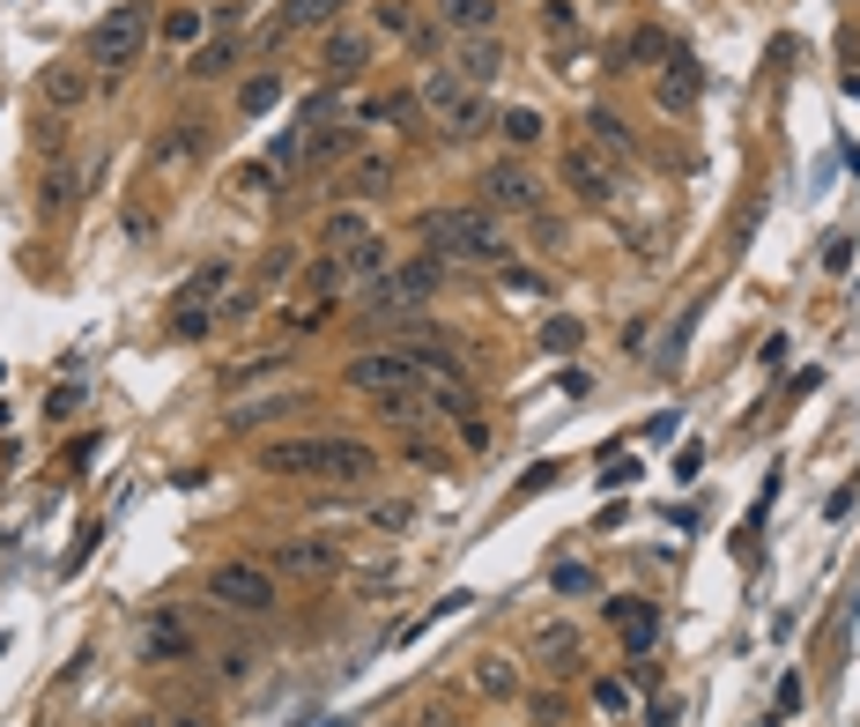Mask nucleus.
Instances as JSON below:
<instances>
[{
    "label": "nucleus",
    "instance_id": "25",
    "mask_svg": "<svg viewBox=\"0 0 860 727\" xmlns=\"http://www.w3.org/2000/svg\"><path fill=\"white\" fill-rule=\"evenodd\" d=\"M208 30V8H171L164 15V45H178V52H194Z\"/></svg>",
    "mask_w": 860,
    "mask_h": 727
},
{
    "label": "nucleus",
    "instance_id": "37",
    "mask_svg": "<svg viewBox=\"0 0 860 727\" xmlns=\"http://www.w3.org/2000/svg\"><path fill=\"white\" fill-rule=\"evenodd\" d=\"M541 342L557 349V356H572V349L586 342V327H578V319H549V335H541Z\"/></svg>",
    "mask_w": 860,
    "mask_h": 727
},
{
    "label": "nucleus",
    "instance_id": "11",
    "mask_svg": "<svg viewBox=\"0 0 860 727\" xmlns=\"http://www.w3.org/2000/svg\"><path fill=\"white\" fill-rule=\"evenodd\" d=\"M349 149H357V127H349V120H320V127L297 141L304 172H341V164H349Z\"/></svg>",
    "mask_w": 860,
    "mask_h": 727
},
{
    "label": "nucleus",
    "instance_id": "2",
    "mask_svg": "<svg viewBox=\"0 0 860 727\" xmlns=\"http://www.w3.org/2000/svg\"><path fill=\"white\" fill-rule=\"evenodd\" d=\"M415 104L438 120V134H446V141H475V134L490 127V97H483L475 83H460V75H431Z\"/></svg>",
    "mask_w": 860,
    "mask_h": 727
},
{
    "label": "nucleus",
    "instance_id": "36",
    "mask_svg": "<svg viewBox=\"0 0 860 727\" xmlns=\"http://www.w3.org/2000/svg\"><path fill=\"white\" fill-rule=\"evenodd\" d=\"M67 193H75V172H67V164H52V172H45V193H38V201L60 215V209H67Z\"/></svg>",
    "mask_w": 860,
    "mask_h": 727
},
{
    "label": "nucleus",
    "instance_id": "12",
    "mask_svg": "<svg viewBox=\"0 0 860 727\" xmlns=\"http://www.w3.org/2000/svg\"><path fill=\"white\" fill-rule=\"evenodd\" d=\"M371 67V30H327V45H320V75L327 83H357Z\"/></svg>",
    "mask_w": 860,
    "mask_h": 727
},
{
    "label": "nucleus",
    "instance_id": "29",
    "mask_svg": "<svg viewBox=\"0 0 860 727\" xmlns=\"http://www.w3.org/2000/svg\"><path fill=\"white\" fill-rule=\"evenodd\" d=\"M223 283H230V260H208L201 275H194V283L178 290V304H208V298H215V290H223Z\"/></svg>",
    "mask_w": 860,
    "mask_h": 727
},
{
    "label": "nucleus",
    "instance_id": "6",
    "mask_svg": "<svg viewBox=\"0 0 860 727\" xmlns=\"http://www.w3.org/2000/svg\"><path fill=\"white\" fill-rule=\"evenodd\" d=\"M557 164H564V186H572L586 209L615 201V186H623V178H615V164L594 149V141H564V156H557Z\"/></svg>",
    "mask_w": 860,
    "mask_h": 727
},
{
    "label": "nucleus",
    "instance_id": "28",
    "mask_svg": "<svg viewBox=\"0 0 860 727\" xmlns=\"http://www.w3.org/2000/svg\"><path fill=\"white\" fill-rule=\"evenodd\" d=\"M357 238H371L364 215H327V230H320V246H327V253H349Z\"/></svg>",
    "mask_w": 860,
    "mask_h": 727
},
{
    "label": "nucleus",
    "instance_id": "4",
    "mask_svg": "<svg viewBox=\"0 0 860 727\" xmlns=\"http://www.w3.org/2000/svg\"><path fill=\"white\" fill-rule=\"evenodd\" d=\"M141 45H149V8H141V0H126V8H112V15L89 30L83 60H89V67H104V75H120V67H134V60H141Z\"/></svg>",
    "mask_w": 860,
    "mask_h": 727
},
{
    "label": "nucleus",
    "instance_id": "13",
    "mask_svg": "<svg viewBox=\"0 0 860 727\" xmlns=\"http://www.w3.org/2000/svg\"><path fill=\"white\" fill-rule=\"evenodd\" d=\"M697 89H705V75H697V60H660V75H653V97H660V112H690L697 104Z\"/></svg>",
    "mask_w": 860,
    "mask_h": 727
},
{
    "label": "nucleus",
    "instance_id": "16",
    "mask_svg": "<svg viewBox=\"0 0 860 727\" xmlns=\"http://www.w3.org/2000/svg\"><path fill=\"white\" fill-rule=\"evenodd\" d=\"M349 290V267H341V253H320L304 275H297V298L304 304H327V298H341Z\"/></svg>",
    "mask_w": 860,
    "mask_h": 727
},
{
    "label": "nucleus",
    "instance_id": "19",
    "mask_svg": "<svg viewBox=\"0 0 860 727\" xmlns=\"http://www.w3.org/2000/svg\"><path fill=\"white\" fill-rule=\"evenodd\" d=\"M586 141H594V149H609L615 164H631V156H638V141H631V127H623L615 112H586Z\"/></svg>",
    "mask_w": 860,
    "mask_h": 727
},
{
    "label": "nucleus",
    "instance_id": "1",
    "mask_svg": "<svg viewBox=\"0 0 860 727\" xmlns=\"http://www.w3.org/2000/svg\"><path fill=\"white\" fill-rule=\"evenodd\" d=\"M415 230H423V253H438V260H468V267H504L512 260L490 209H423Z\"/></svg>",
    "mask_w": 860,
    "mask_h": 727
},
{
    "label": "nucleus",
    "instance_id": "17",
    "mask_svg": "<svg viewBox=\"0 0 860 727\" xmlns=\"http://www.w3.org/2000/svg\"><path fill=\"white\" fill-rule=\"evenodd\" d=\"M452 75H460V83H497V75H504V52H497V38H468L460 45V60H452Z\"/></svg>",
    "mask_w": 860,
    "mask_h": 727
},
{
    "label": "nucleus",
    "instance_id": "35",
    "mask_svg": "<svg viewBox=\"0 0 860 727\" xmlns=\"http://www.w3.org/2000/svg\"><path fill=\"white\" fill-rule=\"evenodd\" d=\"M186 156H194V127L178 120L171 134H157V164H186Z\"/></svg>",
    "mask_w": 860,
    "mask_h": 727
},
{
    "label": "nucleus",
    "instance_id": "9",
    "mask_svg": "<svg viewBox=\"0 0 860 727\" xmlns=\"http://www.w3.org/2000/svg\"><path fill=\"white\" fill-rule=\"evenodd\" d=\"M252 461H260V475H312L320 482L327 475V438H267Z\"/></svg>",
    "mask_w": 860,
    "mask_h": 727
},
{
    "label": "nucleus",
    "instance_id": "30",
    "mask_svg": "<svg viewBox=\"0 0 860 727\" xmlns=\"http://www.w3.org/2000/svg\"><path fill=\"white\" fill-rule=\"evenodd\" d=\"M371 23H378L386 38H415V15H409V0H371Z\"/></svg>",
    "mask_w": 860,
    "mask_h": 727
},
{
    "label": "nucleus",
    "instance_id": "38",
    "mask_svg": "<svg viewBox=\"0 0 860 727\" xmlns=\"http://www.w3.org/2000/svg\"><path fill=\"white\" fill-rule=\"evenodd\" d=\"M594 705H601V713H631V684L601 676V684H594Z\"/></svg>",
    "mask_w": 860,
    "mask_h": 727
},
{
    "label": "nucleus",
    "instance_id": "23",
    "mask_svg": "<svg viewBox=\"0 0 860 727\" xmlns=\"http://www.w3.org/2000/svg\"><path fill=\"white\" fill-rule=\"evenodd\" d=\"M341 267H349V283H378V275L394 267V253H386V238H357V246L341 253Z\"/></svg>",
    "mask_w": 860,
    "mask_h": 727
},
{
    "label": "nucleus",
    "instance_id": "14",
    "mask_svg": "<svg viewBox=\"0 0 860 727\" xmlns=\"http://www.w3.org/2000/svg\"><path fill=\"white\" fill-rule=\"evenodd\" d=\"M38 97L52 104V112H83V104H89V67H75V60L45 67V75H38Z\"/></svg>",
    "mask_w": 860,
    "mask_h": 727
},
{
    "label": "nucleus",
    "instance_id": "18",
    "mask_svg": "<svg viewBox=\"0 0 860 727\" xmlns=\"http://www.w3.org/2000/svg\"><path fill=\"white\" fill-rule=\"evenodd\" d=\"M349 0H283V15L267 23V38H289V30H312V23H334Z\"/></svg>",
    "mask_w": 860,
    "mask_h": 727
},
{
    "label": "nucleus",
    "instance_id": "24",
    "mask_svg": "<svg viewBox=\"0 0 860 727\" xmlns=\"http://www.w3.org/2000/svg\"><path fill=\"white\" fill-rule=\"evenodd\" d=\"M386 178H394V164H386V156H364V164H341V193H357V201H371V193H386Z\"/></svg>",
    "mask_w": 860,
    "mask_h": 727
},
{
    "label": "nucleus",
    "instance_id": "7",
    "mask_svg": "<svg viewBox=\"0 0 860 727\" xmlns=\"http://www.w3.org/2000/svg\"><path fill=\"white\" fill-rule=\"evenodd\" d=\"M483 186V209H504V215H541V178L527 164H490L475 178Z\"/></svg>",
    "mask_w": 860,
    "mask_h": 727
},
{
    "label": "nucleus",
    "instance_id": "26",
    "mask_svg": "<svg viewBox=\"0 0 860 727\" xmlns=\"http://www.w3.org/2000/svg\"><path fill=\"white\" fill-rule=\"evenodd\" d=\"M475 690H483V698H520V676H512V661L483 653V661H475Z\"/></svg>",
    "mask_w": 860,
    "mask_h": 727
},
{
    "label": "nucleus",
    "instance_id": "42",
    "mask_svg": "<svg viewBox=\"0 0 860 727\" xmlns=\"http://www.w3.org/2000/svg\"><path fill=\"white\" fill-rule=\"evenodd\" d=\"M586 587H594L586 564H557V594H586Z\"/></svg>",
    "mask_w": 860,
    "mask_h": 727
},
{
    "label": "nucleus",
    "instance_id": "32",
    "mask_svg": "<svg viewBox=\"0 0 860 727\" xmlns=\"http://www.w3.org/2000/svg\"><path fill=\"white\" fill-rule=\"evenodd\" d=\"M690 335H697V304H683V319H675V335L660 342V364H668V372L683 364V349H690Z\"/></svg>",
    "mask_w": 860,
    "mask_h": 727
},
{
    "label": "nucleus",
    "instance_id": "5",
    "mask_svg": "<svg viewBox=\"0 0 860 727\" xmlns=\"http://www.w3.org/2000/svg\"><path fill=\"white\" fill-rule=\"evenodd\" d=\"M438 283H446V260L415 253V260H401V267H386L378 283H364V304L371 312H409V304L438 298Z\"/></svg>",
    "mask_w": 860,
    "mask_h": 727
},
{
    "label": "nucleus",
    "instance_id": "3",
    "mask_svg": "<svg viewBox=\"0 0 860 727\" xmlns=\"http://www.w3.org/2000/svg\"><path fill=\"white\" fill-rule=\"evenodd\" d=\"M208 601L215 609H230V616H275V572L267 564H252V556H230V564H215L208 572Z\"/></svg>",
    "mask_w": 860,
    "mask_h": 727
},
{
    "label": "nucleus",
    "instance_id": "22",
    "mask_svg": "<svg viewBox=\"0 0 860 727\" xmlns=\"http://www.w3.org/2000/svg\"><path fill=\"white\" fill-rule=\"evenodd\" d=\"M275 564H283V572H297V579H320V572H334V542H283V550H275Z\"/></svg>",
    "mask_w": 860,
    "mask_h": 727
},
{
    "label": "nucleus",
    "instance_id": "33",
    "mask_svg": "<svg viewBox=\"0 0 860 727\" xmlns=\"http://www.w3.org/2000/svg\"><path fill=\"white\" fill-rule=\"evenodd\" d=\"M275 97H283V83H275V75H252V83H238V112H267Z\"/></svg>",
    "mask_w": 860,
    "mask_h": 727
},
{
    "label": "nucleus",
    "instance_id": "20",
    "mask_svg": "<svg viewBox=\"0 0 860 727\" xmlns=\"http://www.w3.org/2000/svg\"><path fill=\"white\" fill-rule=\"evenodd\" d=\"M141 653L149 661H194V639L171 624V616H149V631H141Z\"/></svg>",
    "mask_w": 860,
    "mask_h": 727
},
{
    "label": "nucleus",
    "instance_id": "31",
    "mask_svg": "<svg viewBox=\"0 0 860 727\" xmlns=\"http://www.w3.org/2000/svg\"><path fill=\"white\" fill-rule=\"evenodd\" d=\"M541 38H557V45L578 38V8L572 0H549V8H541Z\"/></svg>",
    "mask_w": 860,
    "mask_h": 727
},
{
    "label": "nucleus",
    "instance_id": "15",
    "mask_svg": "<svg viewBox=\"0 0 860 727\" xmlns=\"http://www.w3.org/2000/svg\"><path fill=\"white\" fill-rule=\"evenodd\" d=\"M497 23V0H438V30L452 38H490Z\"/></svg>",
    "mask_w": 860,
    "mask_h": 727
},
{
    "label": "nucleus",
    "instance_id": "21",
    "mask_svg": "<svg viewBox=\"0 0 860 727\" xmlns=\"http://www.w3.org/2000/svg\"><path fill=\"white\" fill-rule=\"evenodd\" d=\"M312 409V393L304 386H289V393H275V401H252V409H230V424L252 430V424H267V416H304Z\"/></svg>",
    "mask_w": 860,
    "mask_h": 727
},
{
    "label": "nucleus",
    "instance_id": "45",
    "mask_svg": "<svg viewBox=\"0 0 860 727\" xmlns=\"http://www.w3.org/2000/svg\"><path fill=\"white\" fill-rule=\"evenodd\" d=\"M415 727H452V720H446V713H423V720H415Z\"/></svg>",
    "mask_w": 860,
    "mask_h": 727
},
{
    "label": "nucleus",
    "instance_id": "39",
    "mask_svg": "<svg viewBox=\"0 0 860 727\" xmlns=\"http://www.w3.org/2000/svg\"><path fill=\"white\" fill-rule=\"evenodd\" d=\"M275 372H283V356H252V364H238V372H230V379H223V386L238 393V386H246V379H275Z\"/></svg>",
    "mask_w": 860,
    "mask_h": 727
},
{
    "label": "nucleus",
    "instance_id": "8",
    "mask_svg": "<svg viewBox=\"0 0 860 727\" xmlns=\"http://www.w3.org/2000/svg\"><path fill=\"white\" fill-rule=\"evenodd\" d=\"M349 386L357 393H409L415 372H409V349H364V356H349Z\"/></svg>",
    "mask_w": 860,
    "mask_h": 727
},
{
    "label": "nucleus",
    "instance_id": "40",
    "mask_svg": "<svg viewBox=\"0 0 860 727\" xmlns=\"http://www.w3.org/2000/svg\"><path fill=\"white\" fill-rule=\"evenodd\" d=\"M623 52H631V60H668V38H660V30H638Z\"/></svg>",
    "mask_w": 860,
    "mask_h": 727
},
{
    "label": "nucleus",
    "instance_id": "10",
    "mask_svg": "<svg viewBox=\"0 0 860 727\" xmlns=\"http://www.w3.org/2000/svg\"><path fill=\"white\" fill-rule=\"evenodd\" d=\"M601 616H609L615 631H623V645H631V653H653V639H660V609H653V601H638V594H609V601H601Z\"/></svg>",
    "mask_w": 860,
    "mask_h": 727
},
{
    "label": "nucleus",
    "instance_id": "34",
    "mask_svg": "<svg viewBox=\"0 0 860 727\" xmlns=\"http://www.w3.org/2000/svg\"><path fill=\"white\" fill-rule=\"evenodd\" d=\"M230 60H238V45H201V52H194V75L215 83V75H230Z\"/></svg>",
    "mask_w": 860,
    "mask_h": 727
},
{
    "label": "nucleus",
    "instance_id": "41",
    "mask_svg": "<svg viewBox=\"0 0 860 727\" xmlns=\"http://www.w3.org/2000/svg\"><path fill=\"white\" fill-rule=\"evenodd\" d=\"M230 186H246V193H267V186H275V172H267V164H238V172H230Z\"/></svg>",
    "mask_w": 860,
    "mask_h": 727
},
{
    "label": "nucleus",
    "instance_id": "43",
    "mask_svg": "<svg viewBox=\"0 0 860 727\" xmlns=\"http://www.w3.org/2000/svg\"><path fill=\"white\" fill-rule=\"evenodd\" d=\"M171 727H215V713H208V705H178V713H171Z\"/></svg>",
    "mask_w": 860,
    "mask_h": 727
},
{
    "label": "nucleus",
    "instance_id": "44",
    "mask_svg": "<svg viewBox=\"0 0 860 727\" xmlns=\"http://www.w3.org/2000/svg\"><path fill=\"white\" fill-rule=\"evenodd\" d=\"M460 446H468V453H483V446H490V430L475 424V416H460Z\"/></svg>",
    "mask_w": 860,
    "mask_h": 727
},
{
    "label": "nucleus",
    "instance_id": "27",
    "mask_svg": "<svg viewBox=\"0 0 860 727\" xmlns=\"http://www.w3.org/2000/svg\"><path fill=\"white\" fill-rule=\"evenodd\" d=\"M497 134H504V141H512V149H534V141H541V112H534V104H512V112H504V120H497Z\"/></svg>",
    "mask_w": 860,
    "mask_h": 727
}]
</instances>
